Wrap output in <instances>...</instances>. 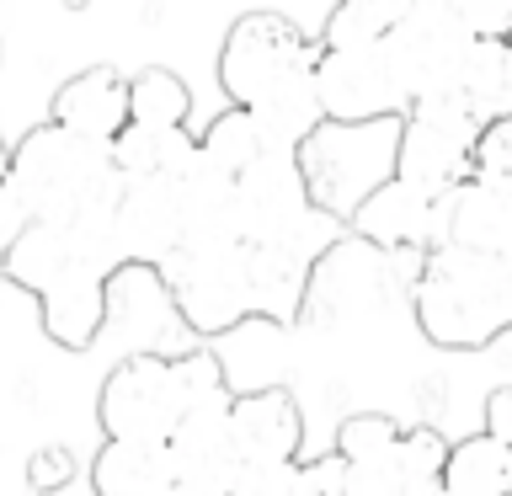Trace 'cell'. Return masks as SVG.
I'll use <instances>...</instances> for the list:
<instances>
[{
    "label": "cell",
    "instance_id": "cell-26",
    "mask_svg": "<svg viewBox=\"0 0 512 496\" xmlns=\"http://www.w3.org/2000/svg\"><path fill=\"white\" fill-rule=\"evenodd\" d=\"M192 91L187 80L166 70V64H144L139 75H128V123L139 128H187Z\"/></svg>",
    "mask_w": 512,
    "mask_h": 496
},
{
    "label": "cell",
    "instance_id": "cell-24",
    "mask_svg": "<svg viewBox=\"0 0 512 496\" xmlns=\"http://www.w3.org/2000/svg\"><path fill=\"white\" fill-rule=\"evenodd\" d=\"M438 486L448 496H512V448L491 432H464L448 443V464Z\"/></svg>",
    "mask_w": 512,
    "mask_h": 496
},
{
    "label": "cell",
    "instance_id": "cell-9",
    "mask_svg": "<svg viewBox=\"0 0 512 496\" xmlns=\"http://www.w3.org/2000/svg\"><path fill=\"white\" fill-rule=\"evenodd\" d=\"M315 54H320V43L304 38V27H294L288 16L246 11V16H235V27L219 43V86L230 96V107H256L278 80L315 64Z\"/></svg>",
    "mask_w": 512,
    "mask_h": 496
},
{
    "label": "cell",
    "instance_id": "cell-5",
    "mask_svg": "<svg viewBox=\"0 0 512 496\" xmlns=\"http://www.w3.org/2000/svg\"><path fill=\"white\" fill-rule=\"evenodd\" d=\"M448 432L400 427L390 416H347L336 432V459L347 475V496H416L443 480Z\"/></svg>",
    "mask_w": 512,
    "mask_h": 496
},
{
    "label": "cell",
    "instance_id": "cell-3",
    "mask_svg": "<svg viewBox=\"0 0 512 496\" xmlns=\"http://www.w3.org/2000/svg\"><path fill=\"white\" fill-rule=\"evenodd\" d=\"M6 187L16 192L27 224H70L80 214H112L123 198L112 144H86L54 123L27 128L11 144Z\"/></svg>",
    "mask_w": 512,
    "mask_h": 496
},
{
    "label": "cell",
    "instance_id": "cell-6",
    "mask_svg": "<svg viewBox=\"0 0 512 496\" xmlns=\"http://www.w3.org/2000/svg\"><path fill=\"white\" fill-rule=\"evenodd\" d=\"M480 123L459 96H438V102H416L400 118V155H395V176L411 187L448 198L475 176V144H480Z\"/></svg>",
    "mask_w": 512,
    "mask_h": 496
},
{
    "label": "cell",
    "instance_id": "cell-17",
    "mask_svg": "<svg viewBox=\"0 0 512 496\" xmlns=\"http://www.w3.org/2000/svg\"><path fill=\"white\" fill-rule=\"evenodd\" d=\"M48 123L64 128V134H75V139H86V144H112L128 128V75L118 64L75 70L54 91Z\"/></svg>",
    "mask_w": 512,
    "mask_h": 496
},
{
    "label": "cell",
    "instance_id": "cell-12",
    "mask_svg": "<svg viewBox=\"0 0 512 496\" xmlns=\"http://www.w3.org/2000/svg\"><path fill=\"white\" fill-rule=\"evenodd\" d=\"M230 427H235V454H240L235 496H251L267 475L304 464V416L288 390L230 400Z\"/></svg>",
    "mask_w": 512,
    "mask_h": 496
},
{
    "label": "cell",
    "instance_id": "cell-29",
    "mask_svg": "<svg viewBox=\"0 0 512 496\" xmlns=\"http://www.w3.org/2000/svg\"><path fill=\"white\" fill-rule=\"evenodd\" d=\"M251 496H347V475H342V459L326 454V459H304L267 475Z\"/></svg>",
    "mask_w": 512,
    "mask_h": 496
},
{
    "label": "cell",
    "instance_id": "cell-11",
    "mask_svg": "<svg viewBox=\"0 0 512 496\" xmlns=\"http://www.w3.org/2000/svg\"><path fill=\"white\" fill-rule=\"evenodd\" d=\"M240 192V235L246 246H283V240L304 235L320 208L310 203V182H304L299 155L267 150L246 176H235Z\"/></svg>",
    "mask_w": 512,
    "mask_h": 496
},
{
    "label": "cell",
    "instance_id": "cell-21",
    "mask_svg": "<svg viewBox=\"0 0 512 496\" xmlns=\"http://www.w3.org/2000/svg\"><path fill=\"white\" fill-rule=\"evenodd\" d=\"M91 496H176L171 443H102L91 459Z\"/></svg>",
    "mask_w": 512,
    "mask_h": 496
},
{
    "label": "cell",
    "instance_id": "cell-27",
    "mask_svg": "<svg viewBox=\"0 0 512 496\" xmlns=\"http://www.w3.org/2000/svg\"><path fill=\"white\" fill-rule=\"evenodd\" d=\"M198 155L224 176H246L256 160H262V134H256V118L246 107H224L219 118H208V128L198 134Z\"/></svg>",
    "mask_w": 512,
    "mask_h": 496
},
{
    "label": "cell",
    "instance_id": "cell-23",
    "mask_svg": "<svg viewBox=\"0 0 512 496\" xmlns=\"http://www.w3.org/2000/svg\"><path fill=\"white\" fill-rule=\"evenodd\" d=\"M70 267H75L70 224H27L22 240H16L6 251V262H0V278L11 288H22V294H32V299H43Z\"/></svg>",
    "mask_w": 512,
    "mask_h": 496
},
{
    "label": "cell",
    "instance_id": "cell-13",
    "mask_svg": "<svg viewBox=\"0 0 512 496\" xmlns=\"http://www.w3.org/2000/svg\"><path fill=\"white\" fill-rule=\"evenodd\" d=\"M176 459V491L182 496H235L240 454H235V427H230V395H208L187 411V422L171 438Z\"/></svg>",
    "mask_w": 512,
    "mask_h": 496
},
{
    "label": "cell",
    "instance_id": "cell-31",
    "mask_svg": "<svg viewBox=\"0 0 512 496\" xmlns=\"http://www.w3.org/2000/svg\"><path fill=\"white\" fill-rule=\"evenodd\" d=\"M480 432H491L496 443L512 448V384H491L480 400Z\"/></svg>",
    "mask_w": 512,
    "mask_h": 496
},
{
    "label": "cell",
    "instance_id": "cell-2",
    "mask_svg": "<svg viewBox=\"0 0 512 496\" xmlns=\"http://www.w3.org/2000/svg\"><path fill=\"white\" fill-rule=\"evenodd\" d=\"M219 390V368L203 347L134 352L107 368L96 390V427L107 443H171L187 411Z\"/></svg>",
    "mask_w": 512,
    "mask_h": 496
},
{
    "label": "cell",
    "instance_id": "cell-28",
    "mask_svg": "<svg viewBox=\"0 0 512 496\" xmlns=\"http://www.w3.org/2000/svg\"><path fill=\"white\" fill-rule=\"evenodd\" d=\"M406 16L400 0H347L342 11L326 16V32H320V48H352V43H379L390 38V27Z\"/></svg>",
    "mask_w": 512,
    "mask_h": 496
},
{
    "label": "cell",
    "instance_id": "cell-19",
    "mask_svg": "<svg viewBox=\"0 0 512 496\" xmlns=\"http://www.w3.org/2000/svg\"><path fill=\"white\" fill-rule=\"evenodd\" d=\"M438 246L475 251L491 262H512V187L496 182H464L443 198V240Z\"/></svg>",
    "mask_w": 512,
    "mask_h": 496
},
{
    "label": "cell",
    "instance_id": "cell-1",
    "mask_svg": "<svg viewBox=\"0 0 512 496\" xmlns=\"http://www.w3.org/2000/svg\"><path fill=\"white\" fill-rule=\"evenodd\" d=\"M416 331L438 352H486L512 336V262L438 246L411 283Z\"/></svg>",
    "mask_w": 512,
    "mask_h": 496
},
{
    "label": "cell",
    "instance_id": "cell-10",
    "mask_svg": "<svg viewBox=\"0 0 512 496\" xmlns=\"http://www.w3.org/2000/svg\"><path fill=\"white\" fill-rule=\"evenodd\" d=\"M315 86L326 123H384L406 118L411 96L395 75L390 43H352V48H320L315 54Z\"/></svg>",
    "mask_w": 512,
    "mask_h": 496
},
{
    "label": "cell",
    "instance_id": "cell-20",
    "mask_svg": "<svg viewBox=\"0 0 512 496\" xmlns=\"http://www.w3.org/2000/svg\"><path fill=\"white\" fill-rule=\"evenodd\" d=\"M256 118V134H262V150L278 155H299L310 134L326 123V107H320V86H315V64H304L288 80H278L262 102L246 107Z\"/></svg>",
    "mask_w": 512,
    "mask_h": 496
},
{
    "label": "cell",
    "instance_id": "cell-16",
    "mask_svg": "<svg viewBox=\"0 0 512 496\" xmlns=\"http://www.w3.org/2000/svg\"><path fill=\"white\" fill-rule=\"evenodd\" d=\"M203 352L214 358L219 384L230 400L267 395V390H283L288 384V326H278V320L251 315L240 326L219 331L214 342H203Z\"/></svg>",
    "mask_w": 512,
    "mask_h": 496
},
{
    "label": "cell",
    "instance_id": "cell-33",
    "mask_svg": "<svg viewBox=\"0 0 512 496\" xmlns=\"http://www.w3.org/2000/svg\"><path fill=\"white\" fill-rule=\"evenodd\" d=\"M416 496H448L443 486H427V491H416Z\"/></svg>",
    "mask_w": 512,
    "mask_h": 496
},
{
    "label": "cell",
    "instance_id": "cell-18",
    "mask_svg": "<svg viewBox=\"0 0 512 496\" xmlns=\"http://www.w3.org/2000/svg\"><path fill=\"white\" fill-rule=\"evenodd\" d=\"M176 198H182V251H235V246H246V235H240L235 176L214 171L198 155L192 171L176 182Z\"/></svg>",
    "mask_w": 512,
    "mask_h": 496
},
{
    "label": "cell",
    "instance_id": "cell-7",
    "mask_svg": "<svg viewBox=\"0 0 512 496\" xmlns=\"http://www.w3.org/2000/svg\"><path fill=\"white\" fill-rule=\"evenodd\" d=\"M390 59L395 75L406 86L411 107L416 102H438V96L459 91V75L470 64L475 32L464 6H443V0H422V6H406V16L390 27Z\"/></svg>",
    "mask_w": 512,
    "mask_h": 496
},
{
    "label": "cell",
    "instance_id": "cell-8",
    "mask_svg": "<svg viewBox=\"0 0 512 496\" xmlns=\"http://www.w3.org/2000/svg\"><path fill=\"white\" fill-rule=\"evenodd\" d=\"M160 283L171 294V310L198 342H214L219 331L251 320V262L246 246L235 251H176L160 267Z\"/></svg>",
    "mask_w": 512,
    "mask_h": 496
},
{
    "label": "cell",
    "instance_id": "cell-14",
    "mask_svg": "<svg viewBox=\"0 0 512 496\" xmlns=\"http://www.w3.org/2000/svg\"><path fill=\"white\" fill-rule=\"evenodd\" d=\"M112 251H118V267L134 272H160L182 251L176 182H123V198L112 208Z\"/></svg>",
    "mask_w": 512,
    "mask_h": 496
},
{
    "label": "cell",
    "instance_id": "cell-30",
    "mask_svg": "<svg viewBox=\"0 0 512 496\" xmlns=\"http://www.w3.org/2000/svg\"><path fill=\"white\" fill-rule=\"evenodd\" d=\"M475 182L512 187V118H496V123L480 128V144H475Z\"/></svg>",
    "mask_w": 512,
    "mask_h": 496
},
{
    "label": "cell",
    "instance_id": "cell-22",
    "mask_svg": "<svg viewBox=\"0 0 512 496\" xmlns=\"http://www.w3.org/2000/svg\"><path fill=\"white\" fill-rule=\"evenodd\" d=\"M198 160V134L187 128H139L128 123L112 139V166L123 182H182Z\"/></svg>",
    "mask_w": 512,
    "mask_h": 496
},
{
    "label": "cell",
    "instance_id": "cell-34",
    "mask_svg": "<svg viewBox=\"0 0 512 496\" xmlns=\"http://www.w3.org/2000/svg\"><path fill=\"white\" fill-rule=\"evenodd\" d=\"M176 496H182V491H176Z\"/></svg>",
    "mask_w": 512,
    "mask_h": 496
},
{
    "label": "cell",
    "instance_id": "cell-32",
    "mask_svg": "<svg viewBox=\"0 0 512 496\" xmlns=\"http://www.w3.org/2000/svg\"><path fill=\"white\" fill-rule=\"evenodd\" d=\"M22 230H27V214H22V203H16V192L0 182V262H6V251L22 240Z\"/></svg>",
    "mask_w": 512,
    "mask_h": 496
},
{
    "label": "cell",
    "instance_id": "cell-25",
    "mask_svg": "<svg viewBox=\"0 0 512 496\" xmlns=\"http://www.w3.org/2000/svg\"><path fill=\"white\" fill-rule=\"evenodd\" d=\"M507 38H475L470 48V64L459 75V102L475 112L480 123H496V118H512V86H507Z\"/></svg>",
    "mask_w": 512,
    "mask_h": 496
},
{
    "label": "cell",
    "instance_id": "cell-4",
    "mask_svg": "<svg viewBox=\"0 0 512 496\" xmlns=\"http://www.w3.org/2000/svg\"><path fill=\"white\" fill-rule=\"evenodd\" d=\"M400 155V118L384 123H320L310 144L299 150L310 203L347 230L352 214L374 198L384 182H395Z\"/></svg>",
    "mask_w": 512,
    "mask_h": 496
},
{
    "label": "cell",
    "instance_id": "cell-15",
    "mask_svg": "<svg viewBox=\"0 0 512 496\" xmlns=\"http://www.w3.org/2000/svg\"><path fill=\"white\" fill-rule=\"evenodd\" d=\"M347 235H358L379 251H395V256H427L443 240V198H432V192L395 176L352 214Z\"/></svg>",
    "mask_w": 512,
    "mask_h": 496
}]
</instances>
